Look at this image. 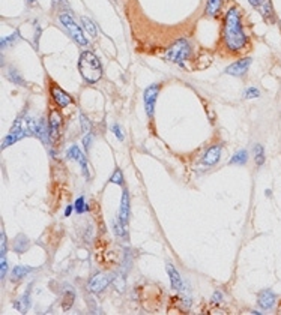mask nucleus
<instances>
[{"label": "nucleus", "instance_id": "1", "mask_svg": "<svg viewBox=\"0 0 281 315\" xmlns=\"http://www.w3.org/2000/svg\"><path fill=\"white\" fill-rule=\"evenodd\" d=\"M224 44L230 51H242L247 45V36L244 33L242 20L238 8H230L224 18V29H223Z\"/></svg>", "mask_w": 281, "mask_h": 315}, {"label": "nucleus", "instance_id": "2", "mask_svg": "<svg viewBox=\"0 0 281 315\" xmlns=\"http://www.w3.org/2000/svg\"><path fill=\"white\" fill-rule=\"evenodd\" d=\"M79 71L83 77V80L89 84L99 81V78L102 77L101 62L97 57V54H93L92 51L82 53L80 60H79Z\"/></svg>", "mask_w": 281, "mask_h": 315}, {"label": "nucleus", "instance_id": "3", "mask_svg": "<svg viewBox=\"0 0 281 315\" xmlns=\"http://www.w3.org/2000/svg\"><path fill=\"white\" fill-rule=\"evenodd\" d=\"M191 53H193V47H191L190 41L185 39V38H181L173 45L168 47L164 57H165V60H168L171 63H176V65H183V63L190 59Z\"/></svg>", "mask_w": 281, "mask_h": 315}, {"label": "nucleus", "instance_id": "4", "mask_svg": "<svg viewBox=\"0 0 281 315\" xmlns=\"http://www.w3.org/2000/svg\"><path fill=\"white\" fill-rule=\"evenodd\" d=\"M59 20H60L62 26L66 29V32L69 33V36H71L77 44L82 45V47H87V45H89V39L84 36V32L82 30L80 24H77L69 14H62L60 17H59Z\"/></svg>", "mask_w": 281, "mask_h": 315}, {"label": "nucleus", "instance_id": "5", "mask_svg": "<svg viewBox=\"0 0 281 315\" xmlns=\"http://www.w3.org/2000/svg\"><path fill=\"white\" fill-rule=\"evenodd\" d=\"M160 84H150L145 93H143V102H145V108L149 117H153V111H155V104H157V98L160 93Z\"/></svg>", "mask_w": 281, "mask_h": 315}, {"label": "nucleus", "instance_id": "6", "mask_svg": "<svg viewBox=\"0 0 281 315\" xmlns=\"http://www.w3.org/2000/svg\"><path fill=\"white\" fill-rule=\"evenodd\" d=\"M110 276L105 275V273H98L95 276H92V279L89 281L87 284V290L93 294H98V293H102L107 287L108 284H110Z\"/></svg>", "mask_w": 281, "mask_h": 315}, {"label": "nucleus", "instance_id": "7", "mask_svg": "<svg viewBox=\"0 0 281 315\" xmlns=\"http://www.w3.org/2000/svg\"><path fill=\"white\" fill-rule=\"evenodd\" d=\"M66 156L69 158V159H74V161H77V162L80 164V167H82V171H83L84 177H86V179H89V168H87V161H86V156H84V155H83V152L79 149V146L72 144V146L68 149V152H66Z\"/></svg>", "mask_w": 281, "mask_h": 315}, {"label": "nucleus", "instance_id": "8", "mask_svg": "<svg viewBox=\"0 0 281 315\" xmlns=\"http://www.w3.org/2000/svg\"><path fill=\"white\" fill-rule=\"evenodd\" d=\"M249 65H251V59H248V57L236 60L235 63H231L230 66L226 68V74L233 75V77H242L248 72Z\"/></svg>", "mask_w": 281, "mask_h": 315}, {"label": "nucleus", "instance_id": "9", "mask_svg": "<svg viewBox=\"0 0 281 315\" xmlns=\"http://www.w3.org/2000/svg\"><path fill=\"white\" fill-rule=\"evenodd\" d=\"M220 158H221V146H220V144H215V146L209 147V149L206 150V153L203 155L201 164L206 165V167H212V165L218 164Z\"/></svg>", "mask_w": 281, "mask_h": 315}, {"label": "nucleus", "instance_id": "10", "mask_svg": "<svg viewBox=\"0 0 281 315\" xmlns=\"http://www.w3.org/2000/svg\"><path fill=\"white\" fill-rule=\"evenodd\" d=\"M275 302H277V296H275V293L272 290H263V291H260V294L257 297L259 306L262 309H264V311L272 309Z\"/></svg>", "mask_w": 281, "mask_h": 315}, {"label": "nucleus", "instance_id": "11", "mask_svg": "<svg viewBox=\"0 0 281 315\" xmlns=\"http://www.w3.org/2000/svg\"><path fill=\"white\" fill-rule=\"evenodd\" d=\"M117 219L122 224L128 227V219H130V194H128V191H123V194H122Z\"/></svg>", "mask_w": 281, "mask_h": 315}, {"label": "nucleus", "instance_id": "12", "mask_svg": "<svg viewBox=\"0 0 281 315\" xmlns=\"http://www.w3.org/2000/svg\"><path fill=\"white\" fill-rule=\"evenodd\" d=\"M51 96L54 99V102L60 107V108H65L68 107L69 104H72V98L69 96V94L64 90V89H60L57 86H53L51 87Z\"/></svg>", "mask_w": 281, "mask_h": 315}, {"label": "nucleus", "instance_id": "13", "mask_svg": "<svg viewBox=\"0 0 281 315\" xmlns=\"http://www.w3.org/2000/svg\"><path fill=\"white\" fill-rule=\"evenodd\" d=\"M165 270L168 273V278H170V284H171V288L176 290V291H182L183 290V281H182V276L179 275V272L173 267V264L167 263L165 266Z\"/></svg>", "mask_w": 281, "mask_h": 315}, {"label": "nucleus", "instance_id": "14", "mask_svg": "<svg viewBox=\"0 0 281 315\" xmlns=\"http://www.w3.org/2000/svg\"><path fill=\"white\" fill-rule=\"evenodd\" d=\"M62 123V117L57 111H51L50 117H49V125H50V135L51 140H56L59 137V128Z\"/></svg>", "mask_w": 281, "mask_h": 315}, {"label": "nucleus", "instance_id": "15", "mask_svg": "<svg viewBox=\"0 0 281 315\" xmlns=\"http://www.w3.org/2000/svg\"><path fill=\"white\" fill-rule=\"evenodd\" d=\"M35 269L33 267H29V266H15L12 269V279L14 281H20L23 278H26L30 272H33Z\"/></svg>", "mask_w": 281, "mask_h": 315}, {"label": "nucleus", "instance_id": "16", "mask_svg": "<svg viewBox=\"0 0 281 315\" xmlns=\"http://www.w3.org/2000/svg\"><path fill=\"white\" fill-rule=\"evenodd\" d=\"M249 5L257 8L262 11V15L263 17H268L271 14V6H269V0H248Z\"/></svg>", "mask_w": 281, "mask_h": 315}, {"label": "nucleus", "instance_id": "17", "mask_svg": "<svg viewBox=\"0 0 281 315\" xmlns=\"http://www.w3.org/2000/svg\"><path fill=\"white\" fill-rule=\"evenodd\" d=\"M221 2L223 0H208L206 2V15L208 17H216L218 12L221 9Z\"/></svg>", "mask_w": 281, "mask_h": 315}, {"label": "nucleus", "instance_id": "18", "mask_svg": "<svg viewBox=\"0 0 281 315\" xmlns=\"http://www.w3.org/2000/svg\"><path fill=\"white\" fill-rule=\"evenodd\" d=\"M27 249H29V239L24 234L17 236V239H15V242H14V251L18 252V254H23V252H26Z\"/></svg>", "mask_w": 281, "mask_h": 315}, {"label": "nucleus", "instance_id": "19", "mask_svg": "<svg viewBox=\"0 0 281 315\" xmlns=\"http://www.w3.org/2000/svg\"><path fill=\"white\" fill-rule=\"evenodd\" d=\"M248 161V152L247 150H238L235 155L231 156V159L229 161L231 165H245Z\"/></svg>", "mask_w": 281, "mask_h": 315}, {"label": "nucleus", "instance_id": "20", "mask_svg": "<svg viewBox=\"0 0 281 315\" xmlns=\"http://www.w3.org/2000/svg\"><path fill=\"white\" fill-rule=\"evenodd\" d=\"M82 26L84 27V30L89 33L90 38H97L98 36V30H97V24L93 23L90 18L87 17H82Z\"/></svg>", "mask_w": 281, "mask_h": 315}, {"label": "nucleus", "instance_id": "21", "mask_svg": "<svg viewBox=\"0 0 281 315\" xmlns=\"http://www.w3.org/2000/svg\"><path fill=\"white\" fill-rule=\"evenodd\" d=\"M14 306L17 308L20 312H26L29 309V306H30V291H26V294L20 299L18 302H15Z\"/></svg>", "mask_w": 281, "mask_h": 315}, {"label": "nucleus", "instance_id": "22", "mask_svg": "<svg viewBox=\"0 0 281 315\" xmlns=\"http://www.w3.org/2000/svg\"><path fill=\"white\" fill-rule=\"evenodd\" d=\"M6 77L9 78V80L14 83V84H18V86H24L26 84V81L23 80V77L20 75V72H17L15 69H8V72H6Z\"/></svg>", "mask_w": 281, "mask_h": 315}, {"label": "nucleus", "instance_id": "23", "mask_svg": "<svg viewBox=\"0 0 281 315\" xmlns=\"http://www.w3.org/2000/svg\"><path fill=\"white\" fill-rule=\"evenodd\" d=\"M254 159H256V164L259 167L264 164V149L262 144H256V147H254Z\"/></svg>", "mask_w": 281, "mask_h": 315}, {"label": "nucleus", "instance_id": "24", "mask_svg": "<svg viewBox=\"0 0 281 315\" xmlns=\"http://www.w3.org/2000/svg\"><path fill=\"white\" fill-rule=\"evenodd\" d=\"M18 38H20V33H18V32H14V35H11V36H5V38H2V41H0V47H2V50H5L8 45H14L15 41H17Z\"/></svg>", "mask_w": 281, "mask_h": 315}, {"label": "nucleus", "instance_id": "25", "mask_svg": "<svg viewBox=\"0 0 281 315\" xmlns=\"http://www.w3.org/2000/svg\"><path fill=\"white\" fill-rule=\"evenodd\" d=\"M244 94H245L247 99H256V98L260 96V90L257 87H248Z\"/></svg>", "mask_w": 281, "mask_h": 315}, {"label": "nucleus", "instance_id": "26", "mask_svg": "<svg viewBox=\"0 0 281 315\" xmlns=\"http://www.w3.org/2000/svg\"><path fill=\"white\" fill-rule=\"evenodd\" d=\"M74 209H75V212H77V213H83L84 210H87L86 201H84V198H83V197L77 198V201H75V204H74Z\"/></svg>", "mask_w": 281, "mask_h": 315}, {"label": "nucleus", "instance_id": "27", "mask_svg": "<svg viewBox=\"0 0 281 315\" xmlns=\"http://www.w3.org/2000/svg\"><path fill=\"white\" fill-rule=\"evenodd\" d=\"M80 125H82V132H83L84 135L90 132V123H89L87 117H86L83 113L80 114Z\"/></svg>", "mask_w": 281, "mask_h": 315}, {"label": "nucleus", "instance_id": "28", "mask_svg": "<svg viewBox=\"0 0 281 315\" xmlns=\"http://www.w3.org/2000/svg\"><path fill=\"white\" fill-rule=\"evenodd\" d=\"M110 182L115 183V185H122V183H123V174H122L120 170H116V171L113 173V176L110 177Z\"/></svg>", "mask_w": 281, "mask_h": 315}, {"label": "nucleus", "instance_id": "29", "mask_svg": "<svg viewBox=\"0 0 281 315\" xmlns=\"http://www.w3.org/2000/svg\"><path fill=\"white\" fill-rule=\"evenodd\" d=\"M8 272V263H6V257H2V261H0V278L5 279Z\"/></svg>", "mask_w": 281, "mask_h": 315}, {"label": "nucleus", "instance_id": "30", "mask_svg": "<svg viewBox=\"0 0 281 315\" xmlns=\"http://www.w3.org/2000/svg\"><path fill=\"white\" fill-rule=\"evenodd\" d=\"M0 257H6V236L2 231V240H0Z\"/></svg>", "mask_w": 281, "mask_h": 315}, {"label": "nucleus", "instance_id": "31", "mask_svg": "<svg viewBox=\"0 0 281 315\" xmlns=\"http://www.w3.org/2000/svg\"><path fill=\"white\" fill-rule=\"evenodd\" d=\"M112 131L115 132V135H116V138L119 140V141H123L125 140V137H123V132H122V128L117 125V123H115L113 126H112Z\"/></svg>", "mask_w": 281, "mask_h": 315}, {"label": "nucleus", "instance_id": "32", "mask_svg": "<svg viewBox=\"0 0 281 315\" xmlns=\"http://www.w3.org/2000/svg\"><path fill=\"white\" fill-rule=\"evenodd\" d=\"M90 143H92V135H90V132H89V134H86L84 138H83V144H84L86 150L90 149Z\"/></svg>", "mask_w": 281, "mask_h": 315}, {"label": "nucleus", "instance_id": "33", "mask_svg": "<svg viewBox=\"0 0 281 315\" xmlns=\"http://www.w3.org/2000/svg\"><path fill=\"white\" fill-rule=\"evenodd\" d=\"M221 299H223V294H221L220 291H215V293L212 294V302H214V303H220Z\"/></svg>", "mask_w": 281, "mask_h": 315}, {"label": "nucleus", "instance_id": "34", "mask_svg": "<svg viewBox=\"0 0 281 315\" xmlns=\"http://www.w3.org/2000/svg\"><path fill=\"white\" fill-rule=\"evenodd\" d=\"M72 209H74V206H72V204H69V206L65 209V216H69V215H71V212H72Z\"/></svg>", "mask_w": 281, "mask_h": 315}, {"label": "nucleus", "instance_id": "35", "mask_svg": "<svg viewBox=\"0 0 281 315\" xmlns=\"http://www.w3.org/2000/svg\"><path fill=\"white\" fill-rule=\"evenodd\" d=\"M26 3H27L29 6H35V5L38 3V0H26Z\"/></svg>", "mask_w": 281, "mask_h": 315}, {"label": "nucleus", "instance_id": "36", "mask_svg": "<svg viewBox=\"0 0 281 315\" xmlns=\"http://www.w3.org/2000/svg\"><path fill=\"white\" fill-rule=\"evenodd\" d=\"M56 2H60V0H56Z\"/></svg>", "mask_w": 281, "mask_h": 315}]
</instances>
